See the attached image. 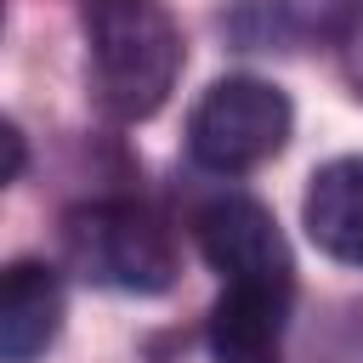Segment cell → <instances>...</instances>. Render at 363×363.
Instances as JSON below:
<instances>
[{"instance_id":"6da1fadb","label":"cell","mask_w":363,"mask_h":363,"mask_svg":"<svg viewBox=\"0 0 363 363\" xmlns=\"http://www.w3.org/2000/svg\"><path fill=\"white\" fill-rule=\"evenodd\" d=\"M85 68L96 108L108 119H153L187 62L182 28L164 11V0H85Z\"/></svg>"},{"instance_id":"7a4b0ae2","label":"cell","mask_w":363,"mask_h":363,"mask_svg":"<svg viewBox=\"0 0 363 363\" xmlns=\"http://www.w3.org/2000/svg\"><path fill=\"white\" fill-rule=\"evenodd\" d=\"M68 267L119 295H164L176 284V238L159 210L136 199H96L62 216Z\"/></svg>"},{"instance_id":"3957f363","label":"cell","mask_w":363,"mask_h":363,"mask_svg":"<svg viewBox=\"0 0 363 363\" xmlns=\"http://www.w3.org/2000/svg\"><path fill=\"white\" fill-rule=\"evenodd\" d=\"M289 130H295V108H289V96L272 79L227 74V79H216L193 102V113H187V153L204 170H216V176H244V170L278 159Z\"/></svg>"},{"instance_id":"277c9868","label":"cell","mask_w":363,"mask_h":363,"mask_svg":"<svg viewBox=\"0 0 363 363\" xmlns=\"http://www.w3.org/2000/svg\"><path fill=\"white\" fill-rule=\"evenodd\" d=\"M193 233H199L204 261L221 272V284H284V289H295L289 244H284V233H278V221L261 199L221 193L193 216Z\"/></svg>"},{"instance_id":"5b68a950","label":"cell","mask_w":363,"mask_h":363,"mask_svg":"<svg viewBox=\"0 0 363 363\" xmlns=\"http://www.w3.org/2000/svg\"><path fill=\"white\" fill-rule=\"evenodd\" d=\"M284 284H227L210 306V357L216 363H278L289 323Z\"/></svg>"},{"instance_id":"8992f818","label":"cell","mask_w":363,"mask_h":363,"mask_svg":"<svg viewBox=\"0 0 363 363\" xmlns=\"http://www.w3.org/2000/svg\"><path fill=\"white\" fill-rule=\"evenodd\" d=\"M301 227L329 261L363 267V153H346L312 170L301 199Z\"/></svg>"},{"instance_id":"52a82bcc","label":"cell","mask_w":363,"mask_h":363,"mask_svg":"<svg viewBox=\"0 0 363 363\" xmlns=\"http://www.w3.org/2000/svg\"><path fill=\"white\" fill-rule=\"evenodd\" d=\"M62 329V278L45 261H11L0 278V357L34 363Z\"/></svg>"},{"instance_id":"ba28073f","label":"cell","mask_w":363,"mask_h":363,"mask_svg":"<svg viewBox=\"0 0 363 363\" xmlns=\"http://www.w3.org/2000/svg\"><path fill=\"white\" fill-rule=\"evenodd\" d=\"M17 176H23V130L6 125V182H17Z\"/></svg>"}]
</instances>
